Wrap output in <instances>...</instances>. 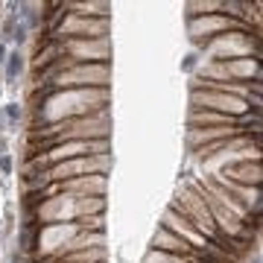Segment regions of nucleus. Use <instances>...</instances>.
<instances>
[{"label":"nucleus","mask_w":263,"mask_h":263,"mask_svg":"<svg viewBox=\"0 0 263 263\" xmlns=\"http://www.w3.org/2000/svg\"><path fill=\"white\" fill-rule=\"evenodd\" d=\"M6 117H9V123H18L21 120V105L18 102H9L6 105Z\"/></svg>","instance_id":"7ed1b4c3"},{"label":"nucleus","mask_w":263,"mask_h":263,"mask_svg":"<svg viewBox=\"0 0 263 263\" xmlns=\"http://www.w3.org/2000/svg\"><path fill=\"white\" fill-rule=\"evenodd\" d=\"M21 70H24V56H21V53H9V56H6V79L15 82V79L21 76Z\"/></svg>","instance_id":"f257e3e1"},{"label":"nucleus","mask_w":263,"mask_h":263,"mask_svg":"<svg viewBox=\"0 0 263 263\" xmlns=\"http://www.w3.org/2000/svg\"><path fill=\"white\" fill-rule=\"evenodd\" d=\"M255 263H261V258H255Z\"/></svg>","instance_id":"0eeeda50"},{"label":"nucleus","mask_w":263,"mask_h":263,"mask_svg":"<svg viewBox=\"0 0 263 263\" xmlns=\"http://www.w3.org/2000/svg\"><path fill=\"white\" fill-rule=\"evenodd\" d=\"M15 30H18V18L9 15L6 24H3V38H6V41H15Z\"/></svg>","instance_id":"f03ea898"},{"label":"nucleus","mask_w":263,"mask_h":263,"mask_svg":"<svg viewBox=\"0 0 263 263\" xmlns=\"http://www.w3.org/2000/svg\"><path fill=\"white\" fill-rule=\"evenodd\" d=\"M6 56H9V53H6V47L0 44V65H6Z\"/></svg>","instance_id":"423d86ee"},{"label":"nucleus","mask_w":263,"mask_h":263,"mask_svg":"<svg viewBox=\"0 0 263 263\" xmlns=\"http://www.w3.org/2000/svg\"><path fill=\"white\" fill-rule=\"evenodd\" d=\"M193 65H196V56H187V62H184V70H190Z\"/></svg>","instance_id":"39448f33"},{"label":"nucleus","mask_w":263,"mask_h":263,"mask_svg":"<svg viewBox=\"0 0 263 263\" xmlns=\"http://www.w3.org/2000/svg\"><path fill=\"white\" fill-rule=\"evenodd\" d=\"M0 170H3V173H9V170H12V158H9V155H3V158H0Z\"/></svg>","instance_id":"20e7f679"}]
</instances>
